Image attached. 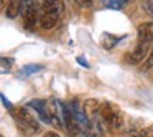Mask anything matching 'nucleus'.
<instances>
[{
	"label": "nucleus",
	"mask_w": 153,
	"mask_h": 137,
	"mask_svg": "<svg viewBox=\"0 0 153 137\" xmlns=\"http://www.w3.org/2000/svg\"><path fill=\"white\" fill-rule=\"evenodd\" d=\"M58 17L59 13L58 12H50V10H40V27L43 30H51L54 25L58 23Z\"/></svg>",
	"instance_id": "5"
},
{
	"label": "nucleus",
	"mask_w": 153,
	"mask_h": 137,
	"mask_svg": "<svg viewBox=\"0 0 153 137\" xmlns=\"http://www.w3.org/2000/svg\"><path fill=\"white\" fill-rule=\"evenodd\" d=\"M100 119H102V122L105 124L112 132L120 130L123 126L122 111H120V107L117 106V104H112V103H102V107H100Z\"/></svg>",
	"instance_id": "2"
},
{
	"label": "nucleus",
	"mask_w": 153,
	"mask_h": 137,
	"mask_svg": "<svg viewBox=\"0 0 153 137\" xmlns=\"http://www.w3.org/2000/svg\"><path fill=\"white\" fill-rule=\"evenodd\" d=\"M125 137H142V130L132 129V130H128V132L125 134Z\"/></svg>",
	"instance_id": "18"
},
{
	"label": "nucleus",
	"mask_w": 153,
	"mask_h": 137,
	"mask_svg": "<svg viewBox=\"0 0 153 137\" xmlns=\"http://www.w3.org/2000/svg\"><path fill=\"white\" fill-rule=\"evenodd\" d=\"M77 63H79V64H82V66H86V68H89V63H86V61L82 60V56H79V58H77Z\"/></svg>",
	"instance_id": "20"
},
{
	"label": "nucleus",
	"mask_w": 153,
	"mask_h": 137,
	"mask_svg": "<svg viewBox=\"0 0 153 137\" xmlns=\"http://www.w3.org/2000/svg\"><path fill=\"white\" fill-rule=\"evenodd\" d=\"M150 70H153V48L150 50L146 60L143 61V64L140 66V71H142V73H146V71H150Z\"/></svg>",
	"instance_id": "13"
},
{
	"label": "nucleus",
	"mask_w": 153,
	"mask_h": 137,
	"mask_svg": "<svg viewBox=\"0 0 153 137\" xmlns=\"http://www.w3.org/2000/svg\"><path fill=\"white\" fill-rule=\"evenodd\" d=\"M137 37L138 41H146L153 43V22H145L137 27Z\"/></svg>",
	"instance_id": "6"
},
{
	"label": "nucleus",
	"mask_w": 153,
	"mask_h": 137,
	"mask_svg": "<svg viewBox=\"0 0 153 137\" xmlns=\"http://www.w3.org/2000/svg\"><path fill=\"white\" fill-rule=\"evenodd\" d=\"M127 2L128 0H102V4L107 8H112V10H122L127 5Z\"/></svg>",
	"instance_id": "11"
},
{
	"label": "nucleus",
	"mask_w": 153,
	"mask_h": 137,
	"mask_svg": "<svg viewBox=\"0 0 153 137\" xmlns=\"http://www.w3.org/2000/svg\"><path fill=\"white\" fill-rule=\"evenodd\" d=\"M28 106L33 107V109L36 111V114L41 117V121L51 124V117H50V112H48V101H38V99L36 101H30Z\"/></svg>",
	"instance_id": "7"
},
{
	"label": "nucleus",
	"mask_w": 153,
	"mask_h": 137,
	"mask_svg": "<svg viewBox=\"0 0 153 137\" xmlns=\"http://www.w3.org/2000/svg\"><path fill=\"white\" fill-rule=\"evenodd\" d=\"M100 107H102V104H100L97 99H92V97H91V99H86L84 104H82V111L86 112L87 117L97 116V114L100 112Z\"/></svg>",
	"instance_id": "9"
},
{
	"label": "nucleus",
	"mask_w": 153,
	"mask_h": 137,
	"mask_svg": "<svg viewBox=\"0 0 153 137\" xmlns=\"http://www.w3.org/2000/svg\"><path fill=\"white\" fill-rule=\"evenodd\" d=\"M150 45L152 43H146V41H138L135 46V50L132 51V53L127 55L125 53V61H128L130 64H137L140 63V61H145L146 56H148V51H150Z\"/></svg>",
	"instance_id": "4"
},
{
	"label": "nucleus",
	"mask_w": 153,
	"mask_h": 137,
	"mask_svg": "<svg viewBox=\"0 0 153 137\" xmlns=\"http://www.w3.org/2000/svg\"><path fill=\"white\" fill-rule=\"evenodd\" d=\"M22 12H23V0H8V5H7V8H5L7 18L13 20V18H17Z\"/></svg>",
	"instance_id": "8"
},
{
	"label": "nucleus",
	"mask_w": 153,
	"mask_h": 137,
	"mask_svg": "<svg viewBox=\"0 0 153 137\" xmlns=\"http://www.w3.org/2000/svg\"><path fill=\"white\" fill-rule=\"evenodd\" d=\"M13 121L17 122V127L22 130V134H25L27 137H31L40 130V121L35 119V116L27 109V107L22 106H15L10 111Z\"/></svg>",
	"instance_id": "1"
},
{
	"label": "nucleus",
	"mask_w": 153,
	"mask_h": 137,
	"mask_svg": "<svg viewBox=\"0 0 153 137\" xmlns=\"http://www.w3.org/2000/svg\"><path fill=\"white\" fill-rule=\"evenodd\" d=\"M40 10H41V5L36 4V0L31 2L30 5L25 7V10L22 12L23 13V25L27 30H35L36 23H40Z\"/></svg>",
	"instance_id": "3"
},
{
	"label": "nucleus",
	"mask_w": 153,
	"mask_h": 137,
	"mask_svg": "<svg viewBox=\"0 0 153 137\" xmlns=\"http://www.w3.org/2000/svg\"><path fill=\"white\" fill-rule=\"evenodd\" d=\"M41 8L50 12H58L59 13V0H43L41 2Z\"/></svg>",
	"instance_id": "12"
},
{
	"label": "nucleus",
	"mask_w": 153,
	"mask_h": 137,
	"mask_svg": "<svg viewBox=\"0 0 153 137\" xmlns=\"http://www.w3.org/2000/svg\"><path fill=\"white\" fill-rule=\"evenodd\" d=\"M13 64V60L12 58H7V56H2V73H8Z\"/></svg>",
	"instance_id": "15"
},
{
	"label": "nucleus",
	"mask_w": 153,
	"mask_h": 137,
	"mask_svg": "<svg viewBox=\"0 0 153 137\" xmlns=\"http://www.w3.org/2000/svg\"><path fill=\"white\" fill-rule=\"evenodd\" d=\"M41 70H43V64H27V66H23V70H22V74L28 76V74L38 73V71H41Z\"/></svg>",
	"instance_id": "14"
},
{
	"label": "nucleus",
	"mask_w": 153,
	"mask_h": 137,
	"mask_svg": "<svg viewBox=\"0 0 153 137\" xmlns=\"http://www.w3.org/2000/svg\"><path fill=\"white\" fill-rule=\"evenodd\" d=\"M31 2H35V0H23V10H25V7H27V5H30Z\"/></svg>",
	"instance_id": "23"
},
{
	"label": "nucleus",
	"mask_w": 153,
	"mask_h": 137,
	"mask_svg": "<svg viewBox=\"0 0 153 137\" xmlns=\"http://www.w3.org/2000/svg\"><path fill=\"white\" fill-rule=\"evenodd\" d=\"M0 97H2V103H4V106L7 107L8 111H12V109H13V107H15L13 104H10V103H8V101H7V97H5L4 94H2V96H0Z\"/></svg>",
	"instance_id": "19"
},
{
	"label": "nucleus",
	"mask_w": 153,
	"mask_h": 137,
	"mask_svg": "<svg viewBox=\"0 0 153 137\" xmlns=\"http://www.w3.org/2000/svg\"><path fill=\"white\" fill-rule=\"evenodd\" d=\"M142 7H143V10L153 18V0H142Z\"/></svg>",
	"instance_id": "16"
},
{
	"label": "nucleus",
	"mask_w": 153,
	"mask_h": 137,
	"mask_svg": "<svg viewBox=\"0 0 153 137\" xmlns=\"http://www.w3.org/2000/svg\"><path fill=\"white\" fill-rule=\"evenodd\" d=\"M142 137H153V124L142 130Z\"/></svg>",
	"instance_id": "17"
},
{
	"label": "nucleus",
	"mask_w": 153,
	"mask_h": 137,
	"mask_svg": "<svg viewBox=\"0 0 153 137\" xmlns=\"http://www.w3.org/2000/svg\"><path fill=\"white\" fill-rule=\"evenodd\" d=\"M119 41H120V38L114 37V35H110V33H104L102 35V41H100V43H102V46L105 48V50H112Z\"/></svg>",
	"instance_id": "10"
},
{
	"label": "nucleus",
	"mask_w": 153,
	"mask_h": 137,
	"mask_svg": "<svg viewBox=\"0 0 153 137\" xmlns=\"http://www.w3.org/2000/svg\"><path fill=\"white\" fill-rule=\"evenodd\" d=\"M43 137H59V136H58L56 132H46V134H45Z\"/></svg>",
	"instance_id": "22"
},
{
	"label": "nucleus",
	"mask_w": 153,
	"mask_h": 137,
	"mask_svg": "<svg viewBox=\"0 0 153 137\" xmlns=\"http://www.w3.org/2000/svg\"><path fill=\"white\" fill-rule=\"evenodd\" d=\"M92 2L94 0H82V5L84 7H92Z\"/></svg>",
	"instance_id": "21"
}]
</instances>
